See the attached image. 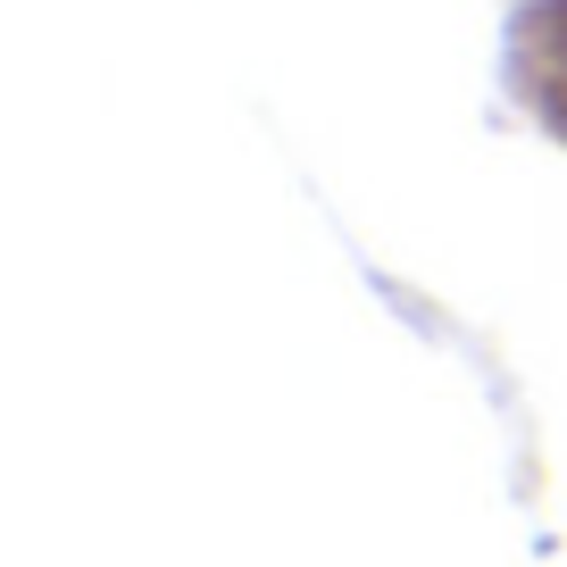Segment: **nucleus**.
<instances>
[{"label":"nucleus","mask_w":567,"mask_h":567,"mask_svg":"<svg viewBox=\"0 0 567 567\" xmlns=\"http://www.w3.org/2000/svg\"><path fill=\"white\" fill-rule=\"evenodd\" d=\"M517 92L567 142V0H534L517 18Z\"/></svg>","instance_id":"nucleus-1"}]
</instances>
